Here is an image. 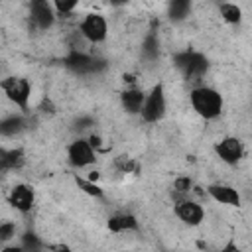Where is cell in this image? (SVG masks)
<instances>
[{"mask_svg": "<svg viewBox=\"0 0 252 252\" xmlns=\"http://www.w3.org/2000/svg\"><path fill=\"white\" fill-rule=\"evenodd\" d=\"M189 98H191L193 110H195L199 116L207 118V120L217 118V116L220 114V110H222V96H220L219 91H215V89H211V87H205V85L195 87V89L191 91Z\"/></svg>", "mask_w": 252, "mask_h": 252, "instance_id": "6da1fadb", "label": "cell"}, {"mask_svg": "<svg viewBox=\"0 0 252 252\" xmlns=\"http://www.w3.org/2000/svg\"><path fill=\"white\" fill-rule=\"evenodd\" d=\"M0 89L4 91L6 98L10 102H14L16 106H20V108L28 106V100H30V94H32V87H30V83L26 79H22V77H6L0 83Z\"/></svg>", "mask_w": 252, "mask_h": 252, "instance_id": "7a4b0ae2", "label": "cell"}, {"mask_svg": "<svg viewBox=\"0 0 252 252\" xmlns=\"http://www.w3.org/2000/svg\"><path fill=\"white\" fill-rule=\"evenodd\" d=\"M142 118L146 122H158L163 118L165 114V94H163V87L161 85H156L144 98V104H142Z\"/></svg>", "mask_w": 252, "mask_h": 252, "instance_id": "3957f363", "label": "cell"}, {"mask_svg": "<svg viewBox=\"0 0 252 252\" xmlns=\"http://www.w3.org/2000/svg\"><path fill=\"white\" fill-rule=\"evenodd\" d=\"M175 65L183 71V75L191 81H197L205 75L207 71V59L201 55V53H193V51H185V53H179L175 57Z\"/></svg>", "mask_w": 252, "mask_h": 252, "instance_id": "277c9868", "label": "cell"}, {"mask_svg": "<svg viewBox=\"0 0 252 252\" xmlns=\"http://www.w3.org/2000/svg\"><path fill=\"white\" fill-rule=\"evenodd\" d=\"M79 30L87 41L100 43V41H104V37L108 33V24H106L104 16H100V14H87L85 20L81 22Z\"/></svg>", "mask_w": 252, "mask_h": 252, "instance_id": "5b68a950", "label": "cell"}, {"mask_svg": "<svg viewBox=\"0 0 252 252\" xmlns=\"http://www.w3.org/2000/svg\"><path fill=\"white\" fill-rule=\"evenodd\" d=\"M67 156H69L71 165H75V167H87V165L94 163V159H96L94 148H93L91 142H87V140H75V142L69 146Z\"/></svg>", "mask_w": 252, "mask_h": 252, "instance_id": "8992f818", "label": "cell"}, {"mask_svg": "<svg viewBox=\"0 0 252 252\" xmlns=\"http://www.w3.org/2000/svg\"><path fill=\"white\" fill-rule=\"evenodd\" d=\"M30 18L37 30H49L53 26V6L49 0H32L30 2Z\"/></svg>", "mask_w": 252, "mask_h": 252, "instance_id": "52a82bcc", "label": "cell"}, {"mask_svg": "<svg viewBox=\"0 0 252 252\" xmlns=\"http://www.w3.org/2000/svg\"><path fill=\"white\" fill-rule=\"evenodd\" d=\"M215 152H217V156L224 161V163H238L240 159H242V156H244V148H242V142L238 140V138H232V136H228V138H222L217 146H215Z\"/></svg>", "mask_w": 252, "mask_h": 252, "instance_id": "ba28073f", "label": "cell"}, {"mask_svg": "<svg viewBox=\"0 0 252 252\" xmlns=\"http://www.w3.org/2000/svg\"><path fill=\"white\" fill-rule=\"evenodd\" d=\"M175 213H177V217H179L185 224H189V226H197V224H201V220L205 219L203 207H201L199 203H195V201H189V199L179 201V203L175 205Z\"/></svg>", "mask_w": 252, "mask_h": 252, "instance_id": "9c48e42d", "label": "cell"}, {"mask_svg": "<svg viewBox=\"0 0 252 252\" xmlns=\"http://www.w3.org/2000/svg\"><path fill=\"white\" fill-rule=\"evenodd\" d=\"M207 193H209L211 199H215V201L220 203V205H230V207L240 205V195H238V191H236L234 187H230V185L215 183V185H211V187L207 189Z\"/></svg>", "mask_w": 252, "mask_h": 252, "instance_id": "30bf717a", "label": "cell"}, {"mask_svg": "<svg viewBox=\"0 0 252 252\" xmlns=\"http://www.w3.org/2000/svg\"><path fill=\"white\" fill-rule=\"evenodd\" d=\"M33 201H35V195L30 185H16L10 193V205L22 213H28L33 207Z\"/></svg>", "mask_w": 252, "mask_h": 252, "instance_id": "8fae6325", "label": "cell"}, {"mask_svg": "<svg viewBox=\"0 0 252 252\" xmlns=\"http://www.w3.org/2000/svg\"><path fill=\"white\" fill-rule=\"evenodd\" d=\"M144 98H146V93L144 91H140V89H126L120 94V104H122V108L128 114H136V112L142 110Z\"/></svg>", "mask_w": 252, "mask_h": 252, "instance_id": "7c38bea8", "label": "cell"}, {"mask_svg": "<svg viewBox=\"0 0 252 252\" xmlns=\"http://www.w3.org/2000/svg\"><path fill=\"white\" fill-rule=\"evenodd\" d=\"M94 63H96V61H94L93 57H89V55H85V53H81V51H73V53L67 57V67L73 69V71H77V73L94 71V69H96Z\"/></svg>", "mask_w": 252, "mask_h": 252, "instance_id": "4fadbf2b", "label": "cell"}, {"mask_svg": "<svg viewBox=\"0 0 252 252\" xmlns=\"http://www.w3.org/2000/svg\"><path fill=\"white\" fill-rule=\"evenodd\" d=\"M191 12V0H169V6H167V16L173 20V22H181L189 16Z\"/></svg>", "mask_w": 252, "mask_h": 252, "instance_id": "5bb4252c", "label": "cell"}, {"mask_svg": "<svg viewBox=\"0 0 252 252\" xmlns=\"http://www.w3.org/2000/svg\"><path fill=\"white\" fill-rule=\"evenodd\" d=\"M219 14L226 24H240L242 22V10L232 2H220Z\"/></svg>", "mask_w": 252, "mask_h": 252, "instance_id": "9a60e30c", "label": "cell"}, {"mask_svg": "<svg viewBox=\"0 0 252 252\" xmlns=\"http://www.w3.org/2000/svg\"><path fill=\"white\" fill-rule=\"evenodd\" d=\"M108 228L122 232V230H134L136 228V219L132 215H116L108 220Z\"/></svg>", "mask_w": 252, "mask_h": 252, "instance_id": "2e32d148", "label": "cell"}, {"mask_svg": "<svg viewBox=\"0 0 252 252\" xmlns=\"http://www.w3.org/2000/svg\"><path fill=\"white\" fill-rule=\"evenodd\" d=\"M24 128V118L22 116H8L0 120V134L2 136H14Z\"/></svg>", "mask_w": 252, "mask_h": 252, "instance_id": "e0dca14e", "label": "cell"}, {"mask_svg": "<svg viewBox=\"0 0 252 252\" xmlns=\"http://www.w3.org/2000/svg\"><path fill=\"white\" fill-rule=\"evenodd\" d=\"M77 185H79L85 193H89V195H93V197H100V195H102V189H100L96 183H93V179H79V177H77Z\"/></svg>", "mask_w": 252, "mask_h": 252, "instance_id": "ac0fdd59", "label": "cell"}, {"mask_svg": "<svg viewBox=\"0 0 252 252\" xmlns=\"http://www.w3.org/2000/svg\"><path fill=\"white\" fill-rule=\"evenodd\" d=\"M79 0H51V6L59 12V14H71L77 8Z\"/></svg>", "mask_w": 252, "mask_h": 252, "instance_id": "d6986e66", "label": "cell"}, {"mask_svg": "<svg viewBox=\"0 0 252 252\" xmlns=\"http://www.w3.org/2000/svg\"><path fill=\"white\" fill-rule=\"evenodd\" d=\"M6 167H14V165H20L22 163V152L18 150H10V152H0Z\"/></svg>", "mask_w": 252, "mask_h": 252, "instance_id": "ffe728a7", "label": "cell"}, {"mask_svg": "<svg viewBox=\"0 0 252 252\" xmlns=\"http://www.w3.org/2000/svg\"><path fill=\"white\" fill-rule=\"evenodd\" d=\"M158 39H156V35H148L146 37V41H144V55L146 57H150V59H156L158 57Z\"/></svg>", "mask_w": 252, "mask_h": 252, "instance_id": "44dd1931", "label": "cell"}, {"mask_svg": "<svg viewBox=\"0 0 252 252\" xmlns=\"http://www.w3.org/2000/svg\"><path fill=\"white\" fill-rule=\"evenodd\" d=\"M16 234V224L6 220V222H0V240H10L14 238Z\"/></svg>", "mask_w": 252, "mask_h": 252, "instance_id": "7402d4cb", "label": "cell"}, {"mask_svg": "<svg viewBox=\"0 0 252 252\" xmlns=\"http://www.w3.org/2000/svg\"><path fill=\"white\" fill-rule=\"evenodd\" d=\"M191 187H193V181L189 177H177L173 181V189L177 193H187V191H191Z\"/></svg>", "mask_w": 252, "mask_h": 252, "instance_id": "603a6c76", "label": "cell"}, {"mask_svg": "<svg viewBox=\"0 0 252 252\" xmlns=\"http://www.w3.org/2000/svg\"><path fill=\"white\" fill-rule=\"evenodd\" d=\"M24 240H26L24 248H39V242L35 240V236H33V234H26V236H24Z\"/></svg>", "mask_w": 252, "mask_h": 252, "instance_id": "cb8c5ba5", "label": "cell"}, {"mask_svg": "<svg viewBox=\"0 0 252 252\" xmlns=\"http://www.w3.org/2000/svg\"><path fill=\"white\" fill-rule=\"evenodd\" d=\"M112 6H124V4H128V0H108Z\"/></svg>", "mask_w": 252, "mask_h": 252, "instance_id": "d4e9b609", "label": "cell"}, {"mask_svg": "<svg viewBox=\"0 0 252 252\" xmlns=\"http://www.w3.org/2000/svg\"><path fill=\"white\" fill-rule=\"evenodd\" d=\"M4 169H8V167H6V163H4V159H2V156H0V171H4Z\"/></svg>", "mask_w": 252, "mask_h": 252, "instance_id": "484cf974", "label": "cell"}, {"mask_svg": "<svg viewBox=\"0 0 252 252\" xmlns=\"http://www.w3.org/2000/svg\"><path fill=\"white\" fill-rule=\"evenodd\" d=\"M217 2H220V0H217Z\"/></svg>", "mask_w": 252, "mask_h": 252, "instance_id": "4316f807", "label": "cell"}]
</instances>
